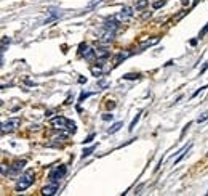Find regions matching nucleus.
I'll return each mask as SVG.
<instances>
[{
	"mask_svg": "<svg viewBox=\"0 0 208 196\" xmlns=\"http://www.w3.org/2000/svg\"><path fill=\"white\" fill-rule=\"evenodd\" d=\"M34 177H35L34 169H29V171H26L24 174H21L20 179H18V182H16V185H15V190H16L18 193L26 191V190L34 183Z\"/></svg>",
	"mask_w": 208,
	"mask_h": 196,
	"instance_id": "nucleus-1",
	"label": "nucleus"
},
{
	"mask_svg": "<svg viewBox=\"0 0 208 196\" xmlns=\"http://www.w3.org/2000/svg\"><path fill=\"white\" fill-rule=\"evenodd\" d=\"M66 172H67L66 166H58V167H54V169L50 172L48 179H50V182H56V183H59V180H61L63 177L66 175Z\"/></svg>",
	"mask_w": 208,
	"mask_h": 196,
	"instance_id": "nucleus-2",
	"label": "nucleus"
},
{
	"mask_svg": "<svg viewBox=\"0 0 208 196\" xmlns=\"http://www.w3.org/2000/svg\"><path fill=\"white\" fill-rule=\"evenodd\" d=\"M21 125V119L20 117H13V119H8L6 122L2 124V134H6V132H13L18 127Z\"/></svg>",
	"mask_w": 208,
	"mask_h": 196,
	"instance_id": "nucleus-3",
	"label": "nucleus"
},
{
	"mask_svg": "<svg viewBox=\"0 0 208 196\" xmlns=\"http://www.w3.org/2000/svg\"><path fill=\"white\" fill-rule=\"evenodd\" d=\"M24 166H26V161H15L11 166H10V169H8V174L6 177H16V175H20L21 171L24 169Z\"/></svg>",
	"mask_w": 208,
	"mask_h": 196,
	"instance_id": "nucleus-4",
	"label": "nucleus"
},
{
	"mask_svg": "<svg viewBox=\"0 0 208 196\" xmlns=\"http://www.w3.org/2000/svg\"><path fill=\"white\" fill-rule=\"evenodd\" d=\"M50 124H51V127H54V129L63 130V129H66V127L69 125V121L66 119L64 116H56V117H53V119L50 121Z\"/></svg>",
	"mask_w": 208,
	"mask_h": 196,
	"instance_id": "nucleus-5",
	"label": "nucleus"
},
{
	"mask_svg": "<svg viewBox=\"0 0 208 196\" xmlns=\"http://www.w3.org/2000/svg\"><path fill=\"white\" fill-rule=\"evenodd\" d=\"M119 24H120V20L117 16H110V18H107L106 21H104V29H109V31H117V27H119Z\"/></svg>",
	"mask_w": 208,
	"mask_h": 196,
	"instance_id": "nucleus-6",
	"label": "nucleus"
},
{
	"mask_svg": "<svg viewBox=\"0 0 208 196\" xmlns=\"http://www.w3.org/2000/svg\"><path fill=\"white\" fill-rule=\"evenodd\" d=\"M58 188H59V183H56V182H50V185H46L43 186V190H42V194H56L58 193Z\"/></svg>",
	"mask_w": 208,
	"mask_h": 196,
	"instance_id": "nucleus-7",
	"label": "nucleus"
},
{
	"mask_svg": "<svg viewBox=\"0 0 208 196\" xmlns=\"http://www.w3.org/2000/svg\"><path fill=\"white\" fill-rule=\"evenodd\" d=\"M114 35H115V32L114 31H109V29H104L101 34H99V40L102 42V43H107V42H112L114 40Z\"/></svg>",
	"mask_w": 208,
	"mask_h": 196,
	"instance_id": "nucleus-8",
	"label": "nucleus"
},
{
	"mask_svg": "<svg viewBox=\"0 0 208 196\" xmlns=\"http://www.w3.org/2000/svg\"><path fill=\"white\" fill-rule=\"evenodd\" d=\"M133 16V8H130V7H124L120 10V13L117 15V18L120 21H125V20H130V18Z\"/></svg>",
	"mask_w": 208,
	"mask_h": 196,
	"instance_id": "nucleus-9",
	"label": "nucleus"
},
{
	"mask_svg": "<svg viewBox=\"0 0 208 196\" xmlns=\"http://www.w3.org/2000/svg\"><path fill=\"white\" fill-rule=\"evenodd\" d=\"M158 40H160V37H152V39H147V40H144L143 43H141V47L139 48L141 50H146V48H149V47H152V45H155V43H158Z\"/></svg>",
	"mask_w": 208,
	"mask_h": 196,
	"instance_id": "nucleus-10",
	"label": "nucleus"
},
{
	"mask_svg": "<svg viewBox=\"0 0 208 196\" xmlns=\"http://www.w3.org/2000/svg\"><path fill=\"white\" fill-rule=\"evenodd\" d=\"M128 57H131V52H128V50H125V52H120L117 57H115V60H114V64L115 66H119V64L124 61V60H127Z\"/></svg>",
	"mask_w": 208,
	"mask_h": 196,
	"instance_id": "nucleus-11",
	"label": "nucleus"
},
{
	"mask_svg": "<svg viewBox=\"0 0 208 196\" xmlns=\"http://www.w3.org/2000/svg\"><path fill=\"white\" fill-rule=\"evenodd\" d=\"M109 55H110V50H107V48H96V58H99V60L107 58Z\"/></svg>",
	"mask_w": 208,
	"mask_h": 196,
	"instance_id": "nucleus-12",
	"label": "nucleus"
},
{
	"mask_svg": "<svg viewBox=\"0 0 208 196\" xmlns=\"http://www.w3.org/2000/svg\"><path fill=\"white\" fill-rule=\"evenodd\" d=\"M149 5V0H138L136 2V10H143V8H146Z\"/></svg>",
	"mask_w": 208,
	"mask_h": 196,
	"instance_id": "nucleus-13",
	"label": "nucleus"
},
{
	"mask_svg": "<svg viewBox=\"0 0 208 196\" xmlns=\"http://www.w3.org/2000/svg\"><path fill=\"white\" fill-rule=\"evenodd\" d=\"M94 148H96V145H93V146H90V148H87L83 153H82V159H85V157H88L93 151H94Z\"/></svg>",
	"mask_w": 208,
	"mask_h": 196,
	"instance_id": "nucleus-14",
	"label": "nucleus"
},
{
	"mask_svg": "<svg viewBox=\"0 0 208 196\" xmlns=\"http://www.w3.org/2000/svg\"><path fill=\"white\" fill-rule=\"evenodd\" d=\"M122 125H124L122 122H115L114 125H112V127H110V129L107 130V134H115L117 130H120V127H122Z\"/></svg>",
	"mask_w": 208,
	"mask_h": 196,
	"instance_id": "nucleus-15",
	"label": "nucleus"
},
{
	"mask_svg": "<svg viewBox=\"0 0 208 196\" xmlns=\"http://www.w3.org/2000/svg\"><path fill=\"white\" fill-rule=\"evenodd\" d=\"M91 74H93V76H96V77H99L101 74H102L101 66H91Z\"/></svg>",
	"mask_w": 208,
	"mask_h": 196,
	"instance_id": "nucleus-16",
	"label": "nucleus"
},
{
	"mask_svg": "<svg viewBox=\"0 0 208 196\" xmlns=\"http://www.w3.org/2000/svg\"><path fill=\"white\" fill-rule=\"evenodd\" d=\"M139 117H141V113H138V114L135 116V119H133V121H131V124H130V127H128V130H130V132H133V129H135L136 122H138V121H139Z\"/></svg>",
	"mask_w": 208,
	"mask_h": 196,
	"instance_id": "nucleus-17",
	"label": "nucleus"
},
{
	"mask_svg": "<svg viewBox=\"0 0 208 196\" xmlns=\"http://www.w3.org/2000/svg\"><path fill=\"white\" fill-rule=\"evenodd\" d=\"M99 3H102V0H91V2L87 5V10H93L96 5H99Z\"/></svg>",
	"mask_w": 208,
	"mask_h": 196,
	"instance_id": "nucleus-18",
	"label": "nucleus"
},
{
	"mask_svg": "<svg viewBox=\"0 0 208 196\" xmlns=\"http://www.w3.org/2000/svg\"><path fill=\"white\" fill-rule=\"evenodd\" d=\"M124 79H127V80H138L139 79V74H125Z\"/></svg>",
	"mask_w": 208,
	"mask_h": 196,
	"instance_id": "nucleus-19",
	"label": "nucleus"
},
{
	"mask_svg": "<svg viewBox=\"0 0 208 196\" xmlns=\"http://www.w3.org/2000/svg\"><path fill=\"white\" fill-rule=\"evenodd\" d=\"M8 43H10V39H8V37H2V52L6 50V45Z\"/></svg>",
	"mask_w": 208,
	"mask_h": 196,
	"instance_id": "nucleus-20",
	"label": "nucleus"
},
{
	"mask_svg": "<svg viewBox=\"0 0 208 196\" xmlns=\"http://www.w3.org/2000/svg\"><path fill=\"white\" fill-rule=\"evenodd\" d=\"M208 119V111H205V113L202 114V116H198V119H197V122L200 124V122H203V121H206Z\"/></svg>",
	"mask_w": 208,
	"mask_h": 196,
	"instance_id": "nucleus-21",
	"label": "nucleus"
},
{
	"mask_svg": "<svg viewBox=\"0 0 208 196\" xmlns=\"http://www.w3.org/2000/svg\"><path fill=\"white\" fill-rule=\"evenodd\" d=\"M101 117H102V121H112V119H114V114H110V113H104Z\"/></svg>",
	"mask_w": 208,
	"mask_h": 196,
	"instance_id": "nucleus-22",
	"label": "nucleus"
},
{
	"mask_svg": "<svg viewBox=\"0 0 208 196\" xmlns=\"http://www.w3.org/2000/svg\"><path fill=\"white\" fill-rule=\"evenodd\" d=\"M163 5H165V0H158V2H155V3L152 5V7L155 8V10H158V8H162Z\"/></svg>",
	"mask_w": 208,
	"mask_h": 196,
	"instance_id": "nucleus-23",
	"label": "nucleus"
},
{
	"mask_svg": "<svg viewBox=\"0 0 208 196\" xmlns=\"http://www.w3.org/2000/svg\"><path fill=\"white\" fill-rule=\"evenodd\" d=\"M205 89H208V85H203V87H200V89H198V90H195V92L192 93V97H191V98H195V97L198 95V93H200V92H203Z\"/></svg>",
	"mask_w": 208,
	"mask_h": 196,
	"instance_id": "nucleus-24",
	"label": "nucleus"
},
{
	"mask_svg": "<svg viewBox=\"0 0 208 196\" xmlns=\"http://www.w3.org/2000/svg\"><path fill=\"white\" fill-rule=\"evenodd\" d=\"M90 95H93V93H90V92H87V93H85V92H82V93H80V98H79V101H83L85 98H88Z\"/></svg>",
	"mask_w": 208,
	"mask_h": 196,
	"instance_id": "nucleus-25",
	"label": "nucleus"
},
{
	"mask_svg": "<svg viewBox=\"0 0 208 196\" xmlns=\"http://www.w3.org/2000/svg\"><path fill=\"white\" fill-rule=\"evenodd\" d=\"M208 32V24H205V27L200 31V34H198V39H202V37H205V34Z\"/></svg>",
	"mask_w": 208,
	"mask_h": 196,
	"instance_id": "nucleus-26",
	"label": "nucleus"
},
{
	"mask_svg": "<svg viewBox=\"0 0 208 196\" xmlns=\"http://www.w3.org/2000/svg\"><path fill=\"white\" fill-rule=\"evenodd\" d=\"M93 138H94V134H90L87 138L83 140V145H85V143H91V142H93Z\"/></svg>",
	"mask_w": 208,
	"mask_h": 196,
	"instance_id": "nucleus-27",
	"label": "nucleus"
},
{
	"mask_svg": "<svg viewBox=\"0 0 208 196\" xmlns=\"http://www.w3.org/2000/svg\"><path fill=\"white\" fill-rule=\"evenodd\" d=\"M67 129H69L71 132L74 134V132H75V122H72V121H69V125H67Z\"/></svg>",
	"mask_w": 208,
	"mask_h": 196,
	"instance_id": "nucleus-28",
	"label": "nucleus"
},
{
	"mask_svg": "<svg viewBox=\"0 0 208 196\" xmlns=\"http://www.w3.org/2000/svg\"><path fill=\"white\" fill-rule=\"evenodd\" d=\"M143 186H144V183H141V185L138 186V188L135 190V193H136V194H139V193H141V188H143Z\"/></svg>",
	"mask_w": 208,
	"mask_h": 196,
	"instance_id": "nucleus-29",
	"label": "nucleus"
},
{
	"mask_svg": "<svg viewBox=\"0 0 208 196\" xmlns=\"http://www.w3.org/2000/svg\"><path fill=\"white\" fill-rule=\"evenodd\" d=\"M99 87H101V89L107 87V82H106V80H101V82H99Z\"/></svg>",
	"mask_w": 208,
	"mask_h": 196,
	"instance_id": "nucleus-30",
	"label": "nucleus"
},
{
	"mask_svg": "<svg viewBox=\"0 0 208 196\" xmlns=\"http://www.w3.org/2000/svg\"><path fill=\"white\" fill-rule=\"evenodd\" d=\"M107 108H109V109H114V108H115V103H112V101H109V103H107Z\"/></svg>",
	"mask_w": 208,
	"mask_h": 196,
	"instance_id": "nucleus-31",
	"label": "nucleus"
},
{
	"mask_svg": "<svg viewBox=\"0 0 208 196\" xmlns=\"http://www.w3.org/2000/svg\"><path fill=\"white\" fill-rule=\"evenodd\" d=\"M150 15H152V13H150V11H149V13H144V15H143V18H144V20H146V18H149Z\"/></svg>",
	"mask_w": 208,
	"mask_h": 196,
	"instance_id": "nucleus-32",
	"label": "nucleus"
},
{
	"mask_svg": "<svg viewBox=\"0 0 208 196\" xmlns=\"http://www.w3.org/2000/svg\"><path fill=\"white\" fill-rule=\"evenodd\" d=\"M197 40H198V37H197V39H194V40H191V45H195V43H197Z\"/></svg>",
	"mask_w": 208,
	"mask_h": 196,
	"instance_id": "nucleus-33",
	"label": "nucleus"
},
{
	"mask_svg": "<svg viewBox=\"0 0 208 196\" xmlns=\"http://www.w3.org/2000/svg\"><path fill=\"white\" fill-rule=\"evenodd\" d=\"M181 3H183V5H187V3H189V0H181Z\"/></svg>",
	"mask_w": 208,
	"mask_h": 196,
	"instance_id": "nucleus-34",
	"label": "nucleus"
},
{
	"mask_svg": "<svg viewBox=\"0 0 208 196\" xmlns=\"http://www.w3.org/2000/svg\"><path fill=\"white\" fill-rule=\"evenodd\" d=\"M206 194H208V191H206Z\"/></svg>",
	"mask_w": 208,
	"mask_h": 196,
	"instance_id": "nucleus-35",
	"label": "nucleus"
},
{
	"mask_svg": "<svg viewBox=\"0 0 208 196\" xmlns=\"http://www.w3.org/2000/svg\"><path fill=\"white\" fill-rule=\"evenodd\" d=\"M206 156H208V153H206Z\"/></svg>",
	"mask_w": 208,
	"mask_h": 196,
	"instance_id": "nucleus-36",
	"label": "nucleus"
}]
</instances>
